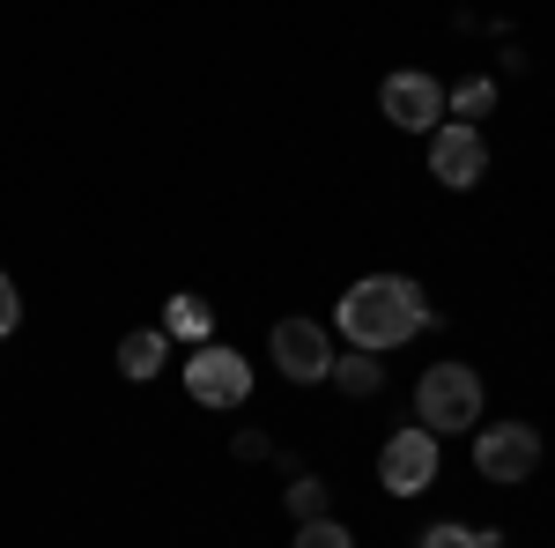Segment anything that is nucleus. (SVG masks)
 I'll list each match as a JSON object with an SVG mask.
<instances>
[{
    "label": "nucleus",
    "instance_id": "obj_1",
    "mask_svg": "<svg viewBox=\"0 0 555 548\" xmlns=\"http://www.w3.org/2000/svg\"><path fill=\"white\" fill-rule=\"evenodd\" d=\"M334 327L348 334V348L385 356V348H400L415 327H429V304H423V290H415L408 275H363V282L341 296Z\"/></svg>",
    "mask_w": 555,
    "mask_h": 548
},
{
    "label": "nucleus",
    "instance_id": "obj_2",
    "mask_svg": "<svg viewBox=\"0 0 555 548\" xmlns=\"http://www.w3.org/2000/svg\"><path fill=\"white\" fill-rule=\"evenodd\" d=\"M481 379H474V364H429L423 385H415V408H423V430L429 437H444V430H474L481 416Z\"/></svg>",
    "mask_w": 555,
    "mask_h": 548
},
{
    "label": "nucleus",
    "instance_id": "obj_3",
    "mask_svg": "<svg viewBox=\"0 0 555 548\" xmlns=\"http://www.w3.org/2000/svg\"><path fill=\"white\" fill-rule=\"evenodd\" d=\"M185 393H193L201 408H237V400L253 393V364H245L237 348H222V341H201L193 364H185Z\"/></svg>",
    "mask_w": 555,
    "mask_h": 548
},
{
    "label": "nucleus",
    "instance_id": "obj_4",
    "mask_svg": "<svg viewBox=\"0 0 555 548\" xmlns=\"http://www.w3.org/2000/svg\"><path fill=\"white\" fill-rule=\"evenodd\" d=\"M474 467H481L489 482H526V474L541 467V437H533V422H489V430L474 437Z\"/></svg>",
    "mask_w": 555,
    "mask_h": 548
},
{
    "label": "nucleus",
    "instance_id": "obj_5",
    "mask_svg": "<svg viewBox=\"0 0 555 548\" xmlns=\"http://www.w3.org/2000/svg\"><path fill=\"white\" fill-rule=\"evenodd\" d=\"M378 104H385V119H392V127H408V133H429L437 119H444V89L429 82L423 67H400V75H385Z\"/></svg>",
    "mask_w": 555,
    "mask_h": 548
},
{
    "label": "nucleus",
    "instance_id": "obj_6",
    "mask_svg": "<svg viewBox=\"0 0 555 548\" xmlns=\"http://www.w3.org/2000/svg\"><path fill=\"white\" fill-rule=\"evenodd\" d=\"M429 170H437V186H481V170H489V141H481L467 119L429 127Z\"/></svg>",
    "mask_w": 555,
    "mask_h": 548
},
{
    "label": "nucleus",
    "instance_id": "obj_7",
    "mask_svg": "<svg viewBox=\"0 0 555 548\" xmlns=\"http://www.w3.org/2000/svg\"><path fill=\"white\" fill-rule=\"evenodd\" d=\"M378 474H385V489H392V497L429 489V482H437V437H429V430H392V437H385Z\"/></svg>",
    "mask_w": 555,
    "mask_h": 548
},
{
    "label": "nucleus",
    "instance_id": "obj_8",
    "mask_svg": "<svg viewBox=\"0 0 555 548\" xmlns=\"http://www.w3.org/2000/svg\"><path fill=\"white\" fill-rule=\"evenodd\" d=\"M274 364H282V379L311 385V379L334 371V341L319 334L311 319H282V327H274Z\"/></svg>",
    "mask_w": 555,
    "mask_h": 548
},
{
    "label": "nucleus",
    "instance_id": "obj_9",
    "mask_svg": "<svg viewBox=\"0 0 555 548\" xmlns=\"http://www.w3.org/2000/svg\"><path fill=\"white\" fill-rule=\"evenodd\" d=\"M164 356H171V334H164V327L119 334V371H127V379H156V371H164Z\"/></svg>",
    "mask_w": 555,
    "mask_h": 548
},
{
    "label": "nucleus",
    "instance_id": "obj_10",
    "mask_svg": "<svg viewBox=\"0 0 555 548\" xmlns=\"http://www.w3.org/2000/svg\"><path fill=\"white\" fill-rule=\"evenodd\" d=\"M326 379L341 385V393H356V400H371V393L385 385V364L371 356V348H348V356H334V371H326Z\"/></svg>",
    "mask_w": 555,
    "mask_h": 548
},
{
    "label": "nucleus",
    "instance_id": "obj_11",
    "mask_svg": "<svg viewBox=\"0 0 555 548\" xmlns=\"http://www.w3.org/2000/svg\"><path fill=\"white\" fill-rule=\"evenodd\" d=\"M164 334L208 341L215 334V304H208V296H171V304H164Z\"/></svg>",
    "mask_w": 555,
    "mask_h": 548
},
{
    "label": "nucleus",
    "instance_id": "obj_12",
    "mask_svg": "<svg viewBox=\"0 0 555 548\" xmlns=\"http://www.w3.org/2000/svg\"><path fill=\"white\" fill-rule=\"evenodd\" d=\"M489 104H496V82H460V89H444V112H452V119H481V112H489Z\"/></svg>",
    "mask_w": 555,
    "mask_h": 548
},
{
    "label": "nucleus",
    "instance_id": "obj_13",
    "mask_svg": "<svg viewBox=\"0 0 555 548\" xmlns=\"http://www.w3.org/2000/svg\"><path fill=\"white\" fill-rule=\"evenodd\" d=\"M289 548H356V534H348L341 519H304Z\"/></svg>",
    "mask_w": 555,
    "mask_h": 548
},
{
    "label": "nucleus",
    "instance_id": "obj_14",
    "mask_svg": "<svg viewBox=\"0 0 555 548\" xmlns=\"http://www.w3.org/2000/svg\"><path fill=\"white\" fill-rule=\"evenodd\" d=\"M289 511H297V526L304 519H326V482H319V474H297V482H289Z\"/></svg>",
    "mask_w": 555,
    "mask_h": 548
},
{
    "label": "nucleus",
    "instance_id": "obj_15",
    "mask_svg": "<svg viewBox=\"0 0 555 548\" xmlns=\"http://www.w3.org/2000/svg\"><path fill=\"white\" fill-rule=\"evenodd\" d=\"M423 548H496V534H474V526H429Z\"/></svg>",
    "mask_w": 555,
    "mask_h": 548
},
{
    "label": "nucleus",
    "instance_id": "obj_16",
    "mask_svg": "<svg viewBox=\"0 0 555 548\" xmlns=\"http://www.w3.org/2000/svg\"><path fill=\"white\" fill-rule=\"evenodd\" d=\"M15 327H23V296H15V282L0 275V341L15 334Z\"/></svg>",
    "mask_w": 555,
    "mask_h": 548
},
{
    "label": "nucleus",
    "instance_id": "obj_17",
    "mask_svg": "<svg viewBox=\"0 0 555 548\" xmlns=\"http://www.w3.org/2000/svg\"><path fill=\"white\" fill-rule=\"evenodd\" d=\"M230 453H237V460H267V453H274V445H267V430H245V437H237V445H230Z\"/></svg>",
    "mask_w": 555,
    "mask_h": 548
}]
</instances>
